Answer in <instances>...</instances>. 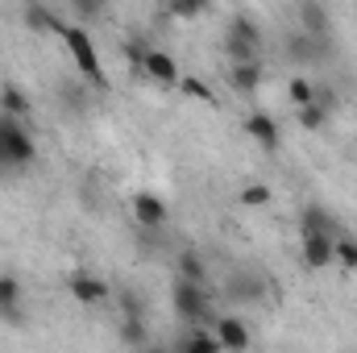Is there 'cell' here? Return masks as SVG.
I'll return each instance as SVG.
<instances>
[{
    "label": "cell",
    "instance_id": "f546056e",
    "mask_svg": "<svg viewBox=\"0 0 357 353\" xmlns=\"http://www.w3.org/2000/svg\"><path fill=\"white\" fill-rule=\"evenodd\" d=\"M171 13H175V17H199V13H204V4L187 0V4H171Z\"/></svg>",
    "mask_w": 357,
    "mask_h": 353
},
{
    "label": "cell",
    "instance_id": "7c38bea8",
    "mask_svg": "<svg viewBox=\"0 0 357 353\" xmlns=\"http://www.w3.org/2000/svg\"><path fill=\"white\" fill-rule=\"evenodd\" d=\"M21 17H25V25H29L33 33H59V38H63V29H67L63 17H59L50 4H25Z\"/></svg>",
    "mask_w": 357,
    "mask_h": 353
},
{
    "label": "cell",
    "instance_id": "4fadbf2b",
    "mask_svg": "<svg viewBox=\"0 0 357 353\" xmlns=\"http://www.w3.org/2000/svg\"><path fill=\"white\" fill-rule=\"evenodd\" d=\"M333 246H337V241H328V237H303L299 258H303L307 270H328V266L337 262V258H333Z\"/></svg>",
    "mask_w": 357,
    "mask_h": 353
},
{
    "label": "cell",
    "instance_id": "8992f818",
    "mask_svg": "<svg viewBox=\"0 0 357 353\" xmlns=\"http://www.w3.org/2000/svg\"><path fill=\"white\" fill-rule=\"evenodd\" d=\"M299 33H307V38H320V42H333V17H328V8L320 4V0H303L299 4Z\"/></svg>",
    "mask_w": 357,
    "mask_h": 353
},
{
    "label": "cell",
    "instance_id": "484cf974",
    "mask_svg": "<svg viewBox=\"0 0 357 353\" xmlns=\"http://www.w3.org/2000/svg\"><path fill=\"white\" fill-rule=\"evenodd\" d=\"M121 308H125V320H146V303L133 295V291H121V299H116Z\"/></svg>",
    "mask_w": 357,
    "mask_h": 353
},
{
    "label": "cell",
    "instance_id": "7a4b0ae2",
    "mask_svg": "<svg viewBox=\"0 0 357 353\" xmlns=\"http://www.w3.org/2000/svg\"><path fill=\"white\" fill-rule=\"evenodd\" d=\"M0 158L8 171H21L38 158V146H33V133L25 129V121L4 117V112H0Z\"/></svg>",
    "mask_w": 357,
    "mask_h": 353
},
{
    "label": "cell",
    "instance_id": "ba28073f",
    "mask_svg": "<svg viewBox=\"0 0 357 353\" xmlns=\"http://www.w3.org/2000/svg\"><path fill=\"white\" fill-rule=\"evenodd\" d=\"M133 216H137L142 229H162L171 212H167L162 195H154V191H137V195H133Z\"/></svg>",
    "mask_w": 357,
    "mask_h": 353
},
{
    "label": "cell",
    "instance_id": "cb8c5ba5",
    "mask_svg": "<svg viewBox=\"0 0 357 353\" xmlns=\"http://www.w3.org/2000/svg\"><path fill=\"white\" fill-rule=\"evenodd\" d=\"M121 337H125L133 350H150V345H146V320H125V324H121Z\"/></svg>",
    "mask_w": 357,
    "mask_h": 353
},
{
    "label": "cell",
    "instance_id": "8fae6325",
    "mask_svg": "<svg viewBox=\"0 0 357 353\" xmlns=\"http://www.w3.org/2000/svg\"><path fill=\"white\" fill-rule=\"evenodd\" d=\"M287 50H291V59H295V63L312 67V63H320V59H328V54H333V42H320V38H307V33H291Z\"/></svg>",
    "mask_w": 357,
    "mask_h": 353
},
{
    "label": "cell",
    "instance_id": "5bb4252c",
    "mask_svg": "<svg viewBox=\"0 0 357 353\" xmlns=\"http://www.w3.org/2000/svg\"><path fill=\"white\" fill-rule=\"evenodd\" d=\"M0 112H4V117H17V121H25V117L33 112V100L25 96V88H17V84H4V88H0Z\"/></svg>",
    "mask_w": 357,
    "mask_h": 353
},
{
    "label": "cell",
    "instance_id": "4dcf8cb0",
    "mask_svg": "<svg viewBox=\"0 0 357 353\" xmlns=\"http://www.w3.org/2000/svg\"><path fill=\"white\" fill-rule=\"evenodd\" d=\"M75 13H79V17H100V4H79V0H75Z\"/></svg>",
    "mask_w": 357,
    "mask_h": 353
},
{
    "label": "cell",
    "instance_id": "9a60e30c",
    "mask_svg": "<svg viewBox=\"0 0 357 353\" xmlns=\"http://www.w3.org/2000/svg\"><path fill=\"white\" fill-rule=\"evenodd\" d=\"M229 295H233L237 303H245V299L258 303V299L266 295V283H262L258 274H233V278H229Z\"/></svg>",
    "mask_w": 357,
    "mask_h": 353
},
{
    "label": "cell",
    "instance_id": "9c48e42d",
    "mask_svg": "<svg viewBox=\"0 0 357 353\" xmlns=\"http://www.w3.org/2000/svg\"><path fill=\"white\" fill-rule=\"evenodd\" d=\"M241 129H245V137H250V142H258L262 150H278V142H282V133H278V121H274L270 112H250Z\"/></svg>",
    "mask_w": 357,
    "mask_h": 353
},
{
    "label": "cell",
    "instance_id": "ac0fdd59",
    "mask_svg": "<svg viewBox=\"0 0 357 353\" xmlns=\"http://www.w3.org/2000/svg\"><path fill=\"white\" fill-rule=\"evenodd\" d=\"M175 274H178V278H187V283H199V287H208V266H204V258H199L195 250H183V254H178Z\"/></svg>",
    "mask_w": 357,
    "mask_h": 353
},
{
    "label": "cell",
    "instance_id": "ffe728a7",
    "mask_svg": "<svg viewBox=\"0 0 357 353\" xmlns=\"http://www.w3.org/2000/svg\"><path fill=\"white\" fill-rule=\"evenodd\" d=\"M229 80H233V88L237 91H258L262 84V63H245V67H229Z\"/></svg>",
    "mask_w": 357,
    "mask_h": 353
},
{
    "label": "cell",
    "instance_id": "603a6c76",
    "mask_svg": "<svg viewBox=\"0 0 357 353\" xmlns=\"http://www.w3.org/2000/svg\"><path fill=\"white\" fill-rule=\"evenodd\" d=\"M333 258L345 266V270H357V237H349V233H345V237L333 246Z\"/></svg>",
    "mask_w": 357,
    "mask_h": 353
},
{
    "label": "cell",
    "instance_id": "e0dca14e",
    "mask_svg": "<svg viewBox=\"0 0 357 353\" xmlns=\"http://www.w3.org/2000/svg\"><path fill=\"white\" fill-rule=\"evenodd\" d=\"M171 353H225L220 350V341L212 337V333H204V329H191V333H183L175 341V350Z\"/></svg>",
    "mask_w": 357,
    "mask_h": 353
},
{
    "label": "cell",
    "instance_id": "d6a6232c",
    "mask_svg": "<svg viewBox=\"0 0 357 353\" xmlns=\"http://www.w3.org/2000/svg\"><path fill=\"white\" fill-rule=\"evenodd\" d=\"M0 171H8V167H4V158H0Z\"/></svg>",
    "mask_w": 357,
    "mask_h": 353
},
{
    "label": "cell",
    "instance_id": "3957f363",
    "mask_svg": "<svg viewBox=\"0 0 357 353\" xmlns=\"http://www.w3.org/2000/svg\"><path fill=\"white\" fill-rule=\"evenodd\" d=\"M63 46L71 50L79 75L88 80L91 88H104V84H108V80H104V67H100V54H96V46H91V33L84 25H67V29H63Z\"/></svg>",
    "mask_w": 357,
    "mask_h": 353
},
{
    "label": "cell",
    "instance_id": "d6986e66",
    "mask_svg": "<svg viewBox=\"0 0 357 353\" xmlns=\"http://www.w3.org/2000/svg\"><path fill=\"white\" fill-rule=\"evenodd\" d=\"M229 38H245V42H254V46H262V29H258V21L250 17V13H233L229 17V29H225Z\"/></svg>",
    "mask_w": 357,
    "mask_h": 353
},
{
    "label": "cell",
    "instance_id": "30bf717a",
    "mask_svg": "<svg viewBox=\"0 0 357 353\" xmlns=\"http://www.w3.org/2000/svg\"><path fill=\"white\" fill-rule=\"evenodd\" d=\"M142 71H146L154 84H162V88H175L178 80H183V75H178V63H175V59H171L167 50H154V46L146 50V63H142Z\"/></svg>",
    "mask_w": 357,
    "mask_h": 353
},
{
    "label": "cell",
    "instance_id": "2e32d148",
    "mask_svg": "<svg viewBox=\"0 0 357 353\" xmlns=\"http://www.w3.org/2000/svg\"><path fill=\"white\" fill-rule=\"evenodd\" d=\"M21 283L13 278V274H0V316L4 320H13V324H21Z\"/></svg>",
    "mask_w": 357,
    "mask_h": 353
},
{
    "label": "cell",
    "instance_id": "5b68a950",
    "mask_svg": "<svg viewBox=\"0 0 357 353\" xmlns=\"http://www.w3.org/2000/svg\"><path fill=\"white\" fill-rule=\"evenodd\" d=\"M71 295H75L84 308H100V303L112 299V287H108L100 274H91V270H75V274H71Z\"/></svg>",
    "mask_w": 357,
    "mask_h": 353
},
{
    "label": "cell",
    "instance_id": "d4e9b609",
    "mask_svg": "<svg viewBox=\"0 0 357 353\" xmlns=\"http://www.w3.org/2000/svg\"><path fill=\"white\" fill-rule=\"evenodd\" d=\"M299 125H303V129H312V133H320V129L328 125V112H324V108H316V104H312V108H299Z\"/></svg>",
    "mask_w": 357,
    "mask_h": 353
},
{
    "label": "cell",
    "instance_id": "7402d4cb",
    "mask_svg": "<svg viewBox=\"0 0 357 353\" xmlns=\"http://www.w3.org/2000/svg\"><path fill=\"white\" fill-rule=\"evenodd\" d=\"M270 200H274V191H270L266 183H245L241 187V204L245 208H266Z\"/></svg>",
    "mask_w": 357,
    "mask_h": 353
},
{
    "label": "cell",
    "instance_id": "1f68e13d",
    "mask_svg": "<svg viewBox=\"0 0 357 353\" xmlns=\"http://www.w3.org/2000/svg\"><path fill=\"white\" fill-rule=\"evenodd\" d=\"M146 353H171V350H158V345H150V350H146Z\"/></svg>",
    "mask_w": 357,
    "mask_h": 353
},
{
    "label": "cell",
    "instance_id": "4316f807",
    "mask_svg": "<svg viewBox=\"0 0 357 353\" xmlns=\"http://www.w3.org/2000/svg\"><path fill=\"white\" fill-rule=\"evenodd\" d=\"M146 50H150V46H146L142 38H129V42H125V59H129V67H137V71H142V63H146Z\"/></svg>",
    "mask_w": 357,
    "mask_h": 353
},
{
    "label": "cell",
    "instance_id": "f1b7e54d",
    "mask_svg": "<svg viewBox=\"0 0 357 353\" xmlns=\"http://www.w3.org/2000/svg\"><path fill=\"white\" fill-rule=\"evenodd\" d=\"M312 104H316V108H324V112H337V104H341V100H337V91H333V88H320V84H316V100H312Z\"/></svg>",
    "mask_w": 357,
    "mask_h": 353
},
{
    "label": "cell",
    "instance_id": "6da1fadb",
    "mask_svg": "<svg viewBox=\"0 0 357 353\" xmlns=\"http://www.w3.org/2000/svg\"><path fill=\"white\" fill-rule=\"evenodd\" d=\"M171 303H175V316L178 320H187L191 329L212 333V324L220 320V316H216V299H212V291L199 287V283H187V278H178V274H175V283H171Z\"/></svg>",
    "mask_w": 357,
    "mask_h": 353
},
{
    "label": "cell",
    "instance_id": "277c9868",
    "mask_svg": "<svg viewBox=\"0 0 357 353\" xmlns=\"http://www.w3.org/2000/svg\"><path fill=\"white\" fill-rule=\"evenodd\" d=\"M299 233H303V237H328V241H341V237H345V225H341L320 200H312V204H303V212H299Z\"/></svg>",
    "mask_w": 357,
    "mask_h": 353
},
{
    "label": "cell",
    "instance_id": "52a82bcc",
    "mask_svg": "<svg viewBox=\"0 0 357 353\" xmlns=\"http://www.w3.org/2000/svg\"><path fill=\"white\" fill-rule=\"evenodd\" d=\"M212 337L220 341L225 353H245L250 350V329H245V320H237V316H220V320L212 324Z\"/></svg>",
    "mask_w": 357,
    "mask_h": 353
},
{
    "label": "cell",
    "instance_id": "83f0119b",
    "mask_svg": "<svg viewBox=\"0 0 357 353\" xmlns=\"http://www.w3.org/2000/svg\"><path fill=\"white\" fill-rule=\"evenodd\" d=\"M178 91H183V96H191V100H199V104H212V91L204 88L199 80H178Z\"/></svg>",
    "mask_w": 357,
    "mask_h": 353
},
{
    "label": "cell",
    "instance_id": "836d02e7",
    "mask_svg": "<svg viewBox=\"0 0 357 353\" xmlns=\"http://www.w3.org/2000/svg\"><path fill=\"white\" fill-rule=\"evenodd\" d=\"M137 353H146V350H137Z\"/></svg>",
    "mask_w": 357,
    "mask_h": 353
},
{
    "label": "cell",
    "instance_id": "44dd1931",
    "mask_svg": "<svg viewBox=\"0 0 357 353\" xmlns=\"http://www.w3.org/2000/svg\"><path fill=\"white\" fill-rule=\"evenodd\" d=\"M287 100L295 104V112H299V108H312V100H316V84H312L307 75H295V80L287 84Z\"/></svg>",
    "mask_w": 357,
    "mask_h": 353
}]
</instances>
